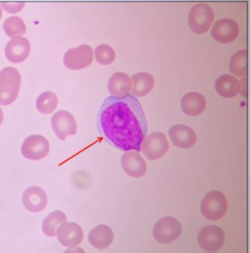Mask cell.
<instances>
[{
    "label": "cell",
    "mask_w": 250,
    "mask_h": 253,
    "mask_svg": "<svg viewBox=\"0 0 250 253\" xmlns=\"http://www.w3.org/2000/svg\"><path fill=\"white\" fill-rule=\"evenodd\" d=\"M97 126L107 143L125 152H139L148 133L145 112L139 100L130 94L107 97L98 112Z\"/></svg>",
    "instance_id": "cell-1"
},
{
    "label": "cell",
    "mask_w": 250,
    "mask_h": 253,
    "mask_svg": "<svg viewBox=\"0 0 250 253\" xmlns=\"http://www.w3.org/2000/svg\"><path fill=\"white\" fill-rule=\"evenodd\" d=\"M22 77L17 69L6 67L0 71V105L13 104L19 96Z\"/></svg>",
    "instance_id": "cell-2"
},
{
    "label": "cell",
    "mask_w": 250,
    "mask_h": 253,
    "mask_svg": "<svg viewBox=\"0 0 250 253\" xmlns=\"http://www.w3.org/2000/svg\"><path fill=\"white\" fill-rule=\"evenodd\" d=\"M201 210L202 214L209 220L217 221L222 219L227 211L226 197L219 191H210L203 199Z\"/></svg>",
    "instance_id": "cell-3"
},
{
    "label": "cell",
    "mask_w": 250,
    "mask_h": 253,
    "mask_svg": "<svg viewBox=\"0 0 250 253\" xmlns=\"http://www.w3.org/2000/svg\"><path fill=\"white\" fill-rule=\"evenodd\" d=\"M214 20L213 10L208 4H196L192 7L188 15V23L195 34L201 35L208 31Z\"/></svg>",
    "instance_id": "cell-4"
},
{
    "label": "cell",
    "mask_w": 250,
    "mask_h": 253,
    "mask_svg": "<svg viewBox=\"0 0 250 253\" xmlns=\"http://www.w3.org/2000/svg\"><path fill=\"white\" fill-rule=\"evenodd\" d=\"M181 224L172 216H165L159 219L153 230V235L157 242L163 245L176 241L182 233Z\"/></svg>",
    "instance_id": "cell-5"
},
{
    "label": "cell",
    "mask_w": 250,
    "mask_h": 253,
    "mask_svg": "<svg viewBox=\"0 0 250 253\" xmlns=\"http://www.w3.org/2000/svg\"><path fill=\"white\" fill-rule=\"evenodd\" d=\"M167 139L164 133L154 132L142 141L140 151L148 160H157L163 157L169 150Z\"/></svg>",
    "instance_id": "cell-6"
},
{
    "label": "cell",
    "mask_w": 250,
    "mask_h": 253,
    "mask_svg": "<svg viewBox=\"0 0 250 253\" xmlns=\"http://www.w3.org/2000/svg\"><path fill=\"white\" fill-rule=\"evenodd\" d=\"M225 241V232L216 225L204 227L198 234V245L206 252H218L224 246Z\"/></svg>",
    "instance_id": "cell-7"
},
{
    "label": "cell",
    "mask_w": 250,
    "mask_h": 253,
    "mask_svg": "<svg viewBox=\"0 0 250 253\" xmlns=\"http://www.w3.org/2000/svg\"><path fill=\"white\" fill-rule=\"evenodd\" d=\"M93 61V50L88 45L83 44L70 48L63 57V63L68 69L78 71L85 69Z\"/></svg>",
    "instance_id": "cell-8"
},
{
    "label": "cell",
    "mask_w": 250,
    "mask_h": 253,
    "mask_svg": "<svg viewBox=\"0 0 250 253\" xmlns=\"http://www.w3.org/2000/svg\"><path fill=\"white\" fill-rule=\"evenodd\" d=\"M49 151V142L43 136L39 134H34L27 137L23 142L21 148L23 157L33 161L45 158Z\"/></svg>",
    "instance_id": "cell-9"
},
{
    "label": "cell",
    "mask_w": 250,
    "mask_h": 253,
    "mask_svg": "<svg viewBox=\"0 0 250 253\" xmlns=\"http://www.w3.org/2000/svg\"><path fill=\"white\" fill-rule=\"evenodd\" d=\"M51 123L53 131L60 140H65L68 136L77 134V121L69 112L60 110L53 115Z\"/></svg>",
    "instance_id": "cell-10"
},
{
    "label": "cell",
    "mask_w": 250,
    "mask_h": 253,
    "mask_svg": "<svg viewBox=\"0 0 250 253\" xmlns=\"http://www.w3.org/2000/svg\"><path fill=\"white\" fill-rule=\"evenodd\" d=\"M239 34V25L235 21L230 19L216 21L210 30L212 38L220 43H230L234 42Z\"/></svg>",
    "instance_id": "cell-11"
},
{
    "label": "cell",
    "mask_w": 250,
    "mask_h": 253,
    "mask_svg": "<svg viewBox=\"0 0 250 253\" xmlns=\"http://www.w3.org/2000/svg\"><path fill=\"white\" fill-rule=\"evenodd\" d=\"M59 242L66 248H75L83 242V228L75 222H63L57 229Z\"/></svg>",
    "instance_id": "cell-12"
},
{
    "label": "cell",
    "mask_w": 250,
    "mask_h": 253,
    "mask_svg": "<svg viewBox=\"0 0 250 253\" xmlns=\"http://www.w3.org/2000/svg\"><path fill=\"white\" fill-rule=\"evenodd\" d=\"M24 208L32 213H39L46 207L48 197L42 188L30 186L24 191L22 196Z\"/></svg>",
    "instance_id": "cell-13"
},
{
    "label": "cell",
    "mask_w": 250,
    "mask_h": 253,
    "mask_svg": "<svg viewBox=\"0 0 250 253\" xmlns=\"http://www.w3.org/2000/svg\"><path fill=\"white\" fill-rule=\"evenodd\" d=\"M168 133L172 145L178 148L189 149L196 144V133L188 126L177 124L171 127Z\"/></svg>",
    "instance_id": "cell-14"
},
{
    "label": "cell",
    "mask_w": 250,
    "mask_h": 253,
    "mask_svg": "<svg viewBox=\"0 0 250 253\" xmlns=\"http://www.w3.org/2000/svg\"><path fill=\"white\" fill-rule=\"evenodd\" d=\"M121 167L127 175L133 178H141L146 174V162L137 151H126L123 154Z\"/></svg>",
    "instance_id": "cell-15"
},
{
    "label": "cell",
    "mask_w": 250,
    "mask_h": 253,
    "mask_svg": "<svg viewBox=\"0 0 250 253\" xmlns=\"http://www.w3.org/2000/svg\"><path fill=\"white\" fill-rule=\"evenodd\" d=\"M31 51L30 42L26 38L12 39L4 48L6 58L13 63H21L27 60Z\"/></svg>",
    "instance_id": "cell-16"
},
{
    "label": "cell",
    "mask_w": 250,
    "mask_h": 253,
    "mask_svg": "<svg viewBox=\"0 0 250 253\" xmlns=\"http://www.w3.org/2000/svg\"><path fill=\"white\" fill-rule=\"evenodd\" d=\"M181 107L185 115L191 117L198 116L202 114L206 109V98L199 92H188L181 98Z\"/></svg>",
    "instance_id": "cell-17"
},
{
    "label": "cell",
    "mask_w": 250,
    "mask_h": 253,
    "mask_svg": "<svg viewBox=\"0 0 250 253\" xmlns=\"http://www.w3.org/2000/svg\"><path fill=\"white\" fill-rule=\"evenodd\" d=\"M114 233L113 230L105 225H100L90 230L88 241L93 248L98 250H104L113 243Z\"/></svg>",
    "instance_id": "cell-18"
},
{
    "label": "cell",
    "mask_w": 250,
    "mask_h": 253,
    "mask_svg": "<svg viewBox=\"0 0 250 253\" xmlns=\"http://www.w3.org/2000/svg\"><path fill=\"white\" fill-rule=\"evenodd\" d=\"M131 89L133 95L144 97L151 92L155 84L154 77L148 72H139L131 77Z\"/></svg>",
    "instance_id": "cell-19"
},
{
    "label": "cell",
    "mask_w": 250,
    "mask_h": 253,
    "mask_svg": "<svg viewBox=\"0 0 250 253\" xmlns=\"http://www.w3.org/2000/svg\"><path fill=\"white\" fill-rule=\"evenodd\" d=\"M215 90L223 98H231L241 91V84L236 77L223 74L215 81Z\"/></svg>",
    "instance_id": "cell-20"
},
{
    "label": "cell",
    "mask_w": 250,
    "mask_h": 253,
    "mask_svg": "<svg viewBox=\"0 0 250 253\" xmlns=\"http://www.w3.org/2000/svg\"><path fill=\"white\" fill-rule=\"evenodd\" d=\"M107 86L112 96L123 97L131 91V78L125 73L117 72L110 77Z\"/></svg>",
    "instance_id": "cell-21"
},
{
    "label": "cell",
    "mask_w": 250,
    "mask_h": 253,
    "mask_svg": "<svg viewBox=\"0 0 250 253\" xmlns=\"http://www.w3.org/2000/svg\"><path fill=\"white\" fill-rule=\"evenodd\" d=\"M66 213L61 211L51 212L45 218L42 225V230L45 236L54 237L57 236V229L63 222H67Z\"/></svg>",
    "instance_id": "cell-22"
},
{
    "label": "cell",
    "mask_w": 250,
    "mask_h": 253,
    "mask_svg": "<svg viewBox=\"0 0 250 253\" xmlns=\"http://www.w3.org/2000/svg\"><path fill=\"white\" fill-rule=\"evenodd\" d=\"M230 72L236 77H243L248 73V50L242 49L232 56L229 64Z\"/></svg>",
    "instance_id": "cell-23"
},
{
    "label": "cell",
    "mask_w": 250,
    "mask_h": 253,
    "mask_svg": "<svg viewBox=\"0 0 250 253\" xmlns=\"http://www.w3.org/2000/svg\"><path fill=\"white\" fill-rule=\"evenodd\" d=\"M2 27L5 34L12 39L22 37L27 32L24 21L18 16H12L6 19Z\"/></svg>",
    "instance_id": "cell-24"
},
{
    "label": "cell",
    "mask_w": 250,
    "mask_h": 253,
    "mask_svg": "<svg viewBox=\"0 0 250 253\" xmlns=\"http://www.w3.org/2000/svg\"><path fill=\"white\" fill-rule=\"evenodd\" d=\"M58 98L54 92L46 91L39 95L36 101L37 110L42 114L48 115L52 113L57 108Z\"/></svg>",
    "instance_id": "cell-25"
},
{
    "label": "cell",
    "mask_w": 250,
    "mask_h": 253,
    "mask_svg": "<svg viewBox=\"0 0 250 253\" xmlns=\"http://www.w3.org/2000/svg\"><path fill=\"white\" fill-rule=\"evenodd\" d=\"M95 58L99 64L109 66L115 61L116 54L113 47L107 44H101L95 49Z\"/></svg>",
    "instance_id": "cell-26"
},
{
    "label": "cell",
    "mask_w": 250,
    "mask_h": 253,
    "mask_svg": "<svg viewBox=\"0 0 250 253\" xmlns=\"http://www.w3.org/2000/svg\"><path fill=\"white\" fill-rule=\"evenodd\" d=\"M1 5L7 13H17L24 8V3H1Z\"/></svg>",
    "instance_id": "cell-27"
},
{
    "label": "cell",
    "mask_w": 250,
    "mask_h": 253,
    "mask_svg": "<svg viewBox=\"0 0 250 253\" xmlns=\"http://www.w3.org/2000/svg\"><path fill=\"white\" fill-rule=\"evenodd\" d=\"M3 121H4V114H3L2 110L0 107V126L2 124Z\"/></svg>",
    "instance_id": "cell-28"
},
{
    "label": "cell",
    "mask_w": 250,
    "mask_h": 253,
    "mask_svg": "<svg viewBox=\"0 0 250 253\" xmlns=\"http://www.w3.org/2000/svg\"><path fill=\"white\" fill-rule=\"evenodd\" d=\"M1 16H2V10H1V7H0V19H1Z\"/></svg>",
    "instance_id": "cell-29"
}]
</instances>
